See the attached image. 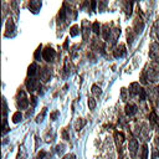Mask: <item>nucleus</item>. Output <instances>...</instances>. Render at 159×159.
<instances>
[{
	"label": "nucleus",
	"instance_id": "nucleus-13",
	"mask_svg": "<svg viewBox=\"0 0 159 159\" xmlns=\"http://www.w3.org/2000/svg\"><path fill=\"white\" fill-rule=\"evenodd\" d=\"M15 31V25H14V22H12V20L11 19H9L7 20V22H6V32H5V36H10V34L9 32H11V36L14 35L12 32Z\"/></svg>",
	"mask_w": 159,
	"mask_h": 159
},
{
	"label": "nucleus",
	"instance_id": "nucleus-34",
	"mask_svg": "<svg viewBox=\"0 0 159 159\" xmlns=\"http://www.w3.org/2000/svg\"><path fill=\"white\" fill-rule=\"evenodd\" d=\"M57 116H58V111H55V112H52V113L50 114V118H51L52 120H55V119L57 118Z\"/></svg>",
	"mask_w": 159,
	"mask_h": 159
},
{
	"label": "nucleus",
	"instance_id": "nucleus-19",
	"mask_svg": "<svg viewBox=\"0 0 159 159\" xmlns=\"http://www.w3.org/2000/svg\"><path fill=\"white\" fill-rule=\"evenodd\" d=\"M46 112H47V108H42L41 114H39V116L36 117V123H41V122L43 120V118H45V116H46Z\"/></svg>",
	"mask_w": 159,
	"mask_h": 159
},
{
	"label": "nucleus",
	"instance_id": "nucleus-26",
	"mask_svg": "<svg viewBox=\"0 0 159 159\" xmlns=\"http://www.w3.org/2000/svg\"><path fill=\"white\" fill-rule=\"evenodd\" d=\"M88 107H89V109H92V111L96 108V101H94V98H92V97L88 98Z\"/></svg>",
	"mask_w": 159,
	"mask_h": 159
},
{
	"label": "nucleus",
	"instance_id": "nucleus-17",
	"mask_svg": "<svg viewBox=\"0 0 159 159\" xmlns=\"http://www.w3.org/2000/svg\"><path fill=\"white\" fill-rule=\"evenodd\" d=\"M21 119H22V114H21V112H20V111L15 112L14 116H12V122H14V123H19Z\"/></svg>",
	"mask_w": 159,
	"mask_h": 159
},
{
	"label": "nucleus",
	"instance_id": "nucleus-2",
	"mask_svg": "<svg viewBox=\"0 0 159 159\" xmlns=\"http://www.w3.org/2000/svg\"><path fill=\"white\" fill-rule=\"evenodd\" d=\"M159 77V65L158 63H152L149 66L148 70V80H150V82H155Z\"/></svg>",
	"mask_w": 159,
	"mask_h": 159
},
{
	"label": "nucleus",
	"instance_id": "nucleus-4",
	"mask_svg": "<svg viewBox=\"0 0 159 159\" xmlns=\"http://www.w3.org/2000/svg\"><path fill=\"white\" fill-rule=\"evenodd\" d=\"M25 84H26V88H27L29 92H34V91H36V89L40 87V82H39L37 80H35V78H30V77L26 80Z\"/></svg>",
	"mask_w": 159,
	"mask_h": 159
},
{
	"label": "nucleus",
	"instance_id": "nucleus-29",
	"mask_svg": "<svg viewBox=\"0 0 159 159\" xmlns=\"http://www.w3.org/2000/svg\"><path fill=\"white\" fill-rule=\"evenodd\" d=\"M152 159H159V150L153 149V152H152Z\"/></svg>",
	"mask_w": 159,
	"mask_h": 159
},
{
	"label": "nucleus",
	"instance_id": "nucleus-21",
	"mask_svg": "<svg viewBox=\"0 0 159 159\" xmlns=\"http://www.w3.org/2000/svg\"><path fill=\"white\" fill-rule=\"evenodd\" d=\"M41 48H42V46L40 45V46L36 48L35 53H34V57H35V60H37V61H40V58L42 57V52H41Z\"/></svg>",
	"mask_w": 159,
	"mask_h": 159
},
{
	"label": "nucleus",
	"instance_id": "nucleus-12",
	"mask_svg": "<svg viewBox=\"0 0 159 159\" xmlns=\"http://www.w3.org/2000/svg\"><path fill=\"white\" fill-rule=\"evenodd\" d=\"M139 89H140L139 83H137V82L130 83V86H129V93H130V96H132V97L137 96V94L139 93Z\"/></svg>",
	"mask_w": 159,
	"mask_h": 159
},
{
	"label": "nucleus",
	"instance_id": "nucleus-28",
	"mask_svg": "<svg viewBox=\"0 0 159 159\" xmlns=\"http://www.w3.org/2000/svg\"><path fill=\"white\" fill-rule=\"evenodd\" d=\"M132 2H125V12H127V15H130V12H132Z\"/></svg>",
	"mask_w": 159,
	"mask_h": 159
},
{
	"label": "nucleus",
	"instance_id": "nucleus-7",
	"mask_svg": "<svg viewBox=\"0 0 159 159\" xmlns=\"http://www.w3.org/2000/svg\"><path fill=\"white\" fill-rule=\"evenodd\" d=\"M137 106L135 104H133V103H128V104H125V108H124V112H125V114L128 116V117H132V116H134L135 113H137Z\"/></svg>",
	"mask_w": 159,
	"mask_h": 159
},
{
	"label": "nucleus",
	"instance_id": "nucleus-1",
	"mask_svg": "<svg viewBox=\"0 0 159 159\" xmlns=\"http://www.w3.org/2000/svg\"><path fill=\"white\" fill-rule=\"evenodd\" d=\"M16 104H17V107H19L20 109H25V108H27V106H29V99H27V96H26V93H25L24 89H19V92H17V101H16Z\"/></svg>",
	"mask_w": 159,
	"mask_h": 159
},
{
	"label": "nucleus",
	"instance_id": "nucleus-25",
	"mask_svg": "<svg viewBox=\"0 0 159 159\" xmlns=\"http://www.w3.org/2000/svg\"><path fill=\"white\" fill-rule=\"evenodd\" d=\"M140 159H148V147L144 144L142 147V155H140Z\"/></svg>",
	"mask_w": 159,
	"mask_h": 159
},
{
	"label": "nucleus",
	"instance_id": "nucleus-22",
	"mask_svg": "<svg viewBox=\"0 0 159 159\" xmlns=\"http://www.w3.org/2000/svg\"><path fill=\"white\" fill-rule=\"evenodd\" d=\"M92 93H93L94 96H101V94H102V89H101V87L97 86V84H93V86H92Z\"/></svg>",
	"mask_w": 159,
	"mask_h": 159
},
{
	"label": "nucleus",
	"instance_id": "nucleus-11",
	"mask_svg": "<svg viewBox=\"0 0 159 159\" xmlns=\"http://www.w3.org/2000/svg\"><path fill=\"white\" fill-rule=\"evenodd\" d=\"M50 77H51V73H50V70L48 68L45 67V68H42L40 71V78H41L42 82H47L50 80Z\"/></svg>",
	"mask_w": 159,
	"mask_h": 159
},
{
	"label": "nucleus",
	"instance_id": "nucleus-15",
	"mask_svg": "<svg viewBox=\"0 0 159 159\" xmlns=\"http://www.w3.org/2000/svg\"><path fill=\"white\" fill-rule=\"evenodd\" d=\"M124 53H125V47H124V45H119V46L114 50V57H122V56H124Z\"/></svg>",
	"mask_w": 159,
	"mask_h": 159
},
{
	"label": "nucleus",
	"instance_id": "nucleus-38",
	"mask_svg": "<svg viewBox=\"0 0 159 159\" xmlns=\"http://www.w3.org/2000/svg\"><path fill=\"white\" fill-rule=\"evenodd\" d=\"M96 5H97L96 1H91V7H92V10H96Z\"/></svg>",
	"mask_w": 159,
	"mask_h": 159
},
{
	"label": "nucleus",
	"instance_id": "nucleus-30",
	"mask_svg": "<svg viewBox=\"0 0 159 159\" xmlns=\"http://www.w3.org/2000/svg\"><path fill=\"white\" fill-rule=\"evenodd\" d=\"M120 94H122V101H127V89L125 88H122Z\"/></svg>",
	"mask_w": 159,
	"mask_h": 159
},
{
	"label": "nucleus",
	"instance_id": "nucleus-16",
	"mask_svg": "<svg viewBox=\"0 0 159 159\" xmlns=\"http://www.w3.org/2000/svg\"><path fill=\"white\" fill-rule=\"evenodd\" d=\"M102 34H103V39H104L106 41H108L109 37H111V30L108 29V24H104V25H103V31H102Z\"/></svg>",
	"mask_w": 159,
	"mask_h": 159
},
{
	"label": "nucleus",
	"instance_id": "nucleus-20",
	"mask_svg": "<svg viewBox=\"0 0 159 159\" xmlns=\"http://www.w3.org/2000/svg\"><path fill=\"white\" fill-rule=\"evenodd\" d=\"M80 34V30H78V26L77 25H73L71 29H70V35L72 36V37H75V36H77Z\"/></svg>",
	"mask_w": 159,
	"mask_h": 159
},
{
	"label": "nucleus",
	"instance_id": "nucleus-32",
	"mask_svg": "<svg viewBox=\"0 0 159 159\" xmlns=\"http://www.w3.org/2000/svg\"><path fill=\"white\" fill-rule=\"evenodd\" d=\"M63 148H65V145H63V144H60V145H57V147H56V152H57V154H62V152H63Z\"/></svg>",
	"mask_w": 159,
	"mask_h": 159
},
{
	"label": "nucleus",
	"instance_id": "nucleus-24",
	"mask_svg": "<svg viewBox=\"0 0 159 159\" xmlns=\"http://www.w3.org/2000/svg\"><path fill=\"white\" fill-rule=\"evenodd\" d=\"M99 29H101L99 22H98V21H94V22L92 24V30H93V32H94L96 35H98V34H99V31H101Z\"/></svg>",
	"mask_w": 159,
	"mask_h": 159
},
{
	"label": "nucleus",
	"instance_id": "nucleus-6",
	"mask_svg": "<svg viewBox=\"0 0 159 159\" xmlns=\"http://www.w3.org/2000/svg\"><path fill=\"white\" fill-rule=\"evenodd\" d=\"M138 140L137 139H130L129 140V144H128V149H129V153H130V155H132V158H135V155H137V150H138Z\"/></svg>",
	"mask_w": 159,
	"mask_h": 159
},
{
	"label": "nucleus",
	"instance_id": "nucleus-8",
	"mask_svg": "<svg viewBox=\"0 0 159 159\" xmlns=\"http://www.w3.org/2000/svg\"><path fill=\"white\" fill-rule=\"evenodd\" d=\"M89 36V24L87 20H83L82 21V37L83 40H87Z\"/></svg>",
	"mask_w": 159,
	"mask_h": 159
},
{
	"label": "nucleus",
	"instance_id": "nucleus-31",
	"mask_svg": "<svg viewBox=\"0 0 159 159\" xmlns=\"http://www.w3.org/2000/svg\"><path fill=\"white\" fill-rule=\"evenodd\" d=\"M150 120H152L153 123H157V122H158V117H157V114H155L154 112L150 113Z\"/></svg>",
	"mask_w": 159,
	"mask_h": 159
},
{
	"label": "nucleus",
	"instance_id": "nucleus-23",
	"mask_svg": "<svg viewBox=\"0 0 159 159\" xmlns=\"http://www.w3.org/2000/svg\"><path fill=\"white\" fill-rule=\"evenodd\" d=\"M66 10H65V5H63V7L60 10V12H58V20L60 21H65V19H66Z\"/></svg>",
	"mask_w": 159,
	"mask_h": 159
},
{
	"label": "nucleus",
	"instance_id": "nucleus-39",
	"mask_svg": "<svg viewBox=\"0 0 159 159\" xmlns=\"http://www.w3.org/2000/svg\"><path fill=\"white\" fill-rule=\"evenodd\" d=\"M157 142H158V143H159V137H158V138H157Z\"/></svg>",
	"mask_w": 159,
	"mask_h": 159
},
{
	"label": "nucleus",
	"instance_id": "nucleus-27",
	"mask_svg": "<svg viewBox=\"0 0 159 159\" xmlns=\"http://www.w3.org/2000/svg\"><path fill=\"white\" fill-rule=\"evenodd\" d=\"M138 96H139V99H140V101H144V99H145V91H144V88H142V87H140Z\"/></svg>",
	"mask_w": 159,
	"mask_h": 159
},
{
	"label": "nucleus",
	"instance_id": "nucleus-5",
	"mask_svg": "<svg viewBox=\"0 0 159 159\" xmlns=\"http://www.w3.org/2000/svg\"><path fill=\"white\" fill-rule=\"evenodd\" d=\"M149 57H150L152 60H158V58H159V43H158V42H153V43L150 45Z\"/></svg>",
	"mask_w": 159,
	"mask_h": 159
},
{
	"label": "nucleus",
	"instance_id": "nucleus-3",
	"mask_svg": "<svg viewBox=\"0 0 159 159\" xmlns=\"http://www.w3.org/2000/svg\"><path fill=\"white\" fill-rule=\"evenodd\" d=\"M55 56H56V51L51 46H46L45 50H42V57H43L45 61L52 62L55 60Z\"/></svg>",
	"mask_w": 159,
	"mask_h": 159
},
{
	"label": "nucleus",
	"instance_id": "nucleus-9",
	"mask_svg": "<svg viewBox=\"0 0 159 159\" xmlns=\"http://www.w3.org/2000/svg\"><path fill=\"white\" fill-rule=\"evenodd\" d=\"M29 7H30V10L34 14H36L40 10V7H41V1H39V0H31L29 2Z\"/></svg>",
	"mask_w": 159,
	"mask_h": 159
},
{
	"label": "nucleus",
	"instance_id": "nucleus-37",
	"mask_svg": "<svg viewBox=\"0 0 159 159\" xmlns=\"http://www.w3.org/2000/svg\"><path fill=\"white\" fill-rule=\"evenodd\" d=\"M63 159H76V157L73 154H67V155L63 157Z\"/></svg>",
	"mask_w": 159,
	"mask_h": 159
},
{
	"label": "nucleus",
	"instance_id": "nucleus-18",
	"mask_svg": "<svg viewBox=\"0 0 159 159\" xmlns=\"http://www.w3.org/2000/svg\"><path fill=\"white\" fill-rule=\"evenodd\" d=\"M86 124V122H84V119H82V118H80L76 123H75V129L76 130H80V129H82L83 128V125Z\"/></svg>",
	"mask_w": 159,
	"mask_h": 159
},
{
	"label": "nucleus",
	"instance_id": "nucleus-36",
	"mask_svg": "<svg viewBox=\"0 0 159 159\" xmlns=\"http://www.w3.org/2000/svg\"><path fill=\"white\" fill-rule=\"evenodd\" d=\"M26 158V154H25V152H24V149H22V153L20 154L19 153V155H17V159H25Z\"/></svg>",
	"mask_w": 159,
	"mask_h": 159
},
{
	"label": "nucleus",
	"instance_id": "nucleus-33",
	"mask_svg": "<svg viewBox=\"0 0 159 159\" xmlns=\"http://www.w3.org/2000/svg\"><path fill=\"white\" fill-rule=\"evenodd\" d=\"M46 155H47V153L45 150H40V153L37 154V159H43Z\"/></svg>",
	"mask_w": 159,
	"mask_h": 159
},
{
	"label": "nucleus",
	"instance_id": "nucleus-14",
	"mask_svg": "<svg viewBox=\"0 0 159 159\" xmlns=\"http://www.w3.org/2000/svg\"><path fill=\"white\" fill-rule=\"evenodd\" d=\"M36 73H37V65H36V63H31V65L29 66L27 75H29L30 78H34V77L36 76Z\"/></svg>",
	"mask_w": 159,
	"mask_h": 159
},
{
	"label": "nucleus",
	"instance_id": "nucleus-35",
	"mask_svg": "<svg viewBox=\"0 0 159 159\" xmlns=\"http://www.w3.org/2000/svg\"><path fill=\"white\" fill-rule=\"evenodd\" d=\"M62 138H63L65 140H70V137H68V134H67L66 129H63V130H62Z\"/></svg>",
	"mask_w": 159,
	"mask_h": 159
},
{
	"label": "nucleus",
	"instance_id": "nucleus-10",
	"mask_svg": "<svg viewBox=\"0 0 159 159\" xmlns=\"http://www.w3.org/2000/svg\"><path fill=\"white\" fill-rule=\"evenodd\" d=\"M143 29H144V22H143L142 19L138 17V19L134 21V31H135V34H140V32L143 31Z\"/></svg>",
	"mask_w": 159,
	"mask_h": 159
}]
</instances>
